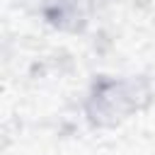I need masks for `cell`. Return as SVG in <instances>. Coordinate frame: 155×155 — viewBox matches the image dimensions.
Instances as JSON below:
<instances>
[{"mask_svg":"<svg viewBox=\"0 0 155 155\" xmlns=\"http://www.w3.org/2000/svg\"><path fill=\"white\" fill-rule=\"evenodd\" d=\"M140 97H148V92H140L136 80L109 78V80L94 82L87 97V116L92 124L114 126L116 121L128 119V114L138 111Z\"/></svg>","mask_w":155,"mask_h":155,"instance_id":"6da1fadb","label":"cell"}]
</instances>
